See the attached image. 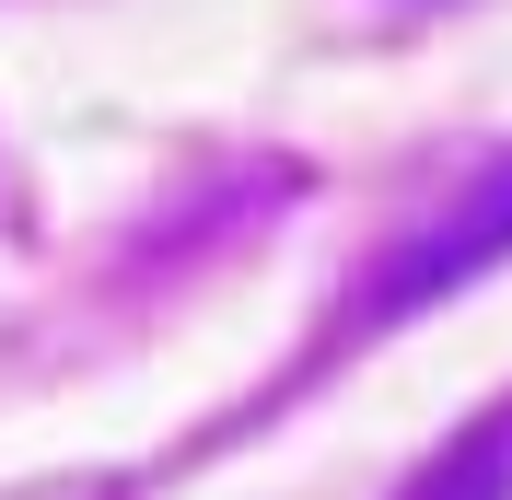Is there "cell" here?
Instances as JSON below:
<instances>
[{"mask_svg":"<svg viewBox=\"0 0 512 500\" xmlns=\"http://www.w3.org/2000/svg\"><path fill=\"white\" fill-rule=\"evenodd\" d=\"M12 500H128L117 477H35V489H12Z\"/></svg>","mask_w":512,"mask_h":500,"instance_id":"obj_3","label":"cell"},{"mask_svg":"<svg viewBox=\"0 0 512 500\" xmlns=\"http://www.w3.org/2000/svg\"><path fill=\"white\" fill-rule=\"evenodd\" d=\"M396 500H512V396L478 407V419H466V431H454Z\"/></svg>","mask_w":512,"mask_h":500,"instance_id":"obj_2","label":"cell"},{"mask_svg":"<svg viewBox=\"0 0 512 500\" xmlns=\"http://www.w3.org/2000/svg\"><path fill=\"white\" fill-rule=\"evenodd\" d=\"M512 256V163H489L478 187L454 198V210H431L408 233V245L384 256L373 280H361V303H350V338L361 326H408V314H431L443 291H466V280H489Z\"/></svg>","mask_w":512,"mask_h":500,"instance_id":"obj_1","label":"cell"}]
</instances>
